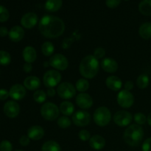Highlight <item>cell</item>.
Returning a JSON list of instances; mask_svg holds the SVG:
<instances>
[{
	"mask_svg": "<svg viewBox=\"0 0 151 151\" xmlns=\"http://www.w3.org/2000/svg\"><path fill=\"white\" fill-rule=\"evenodd\" d=\"M38 29L43 36L47 38H55L63 35L65 31V24L57 16L46 15L40 20Z\"/></svg>",
	"mask_w": 151,
	"mask_h": 151,
	"instance_id": "obj_1",
	"label": "cell"
},
{
	"mask_svg": "<svg viewBox=\"0 0 151 151\" xmlns=\"http://www.w3.org/2000/svg\"><path fill=\"white\" fill-rule=\"evenodd\" d=\"M79 71L84 78L92 79L99 72L98 60L94 55H86L80 63Z\"/></svg>",
	"mask_w": 151,
	"mask_h": 151,
	"instance_id": "obj_2",
	"label": "cell"
},
{
	"mask_svg": "<svg viewBox=\"0 0 151 151\" xmlns=\"http://www.w3.org/2000/svg\"><path fill=\"white\" fill-rule=\"evenodd\" d=\"M144 137V131L140 125L133 124L128 126L124 132L123 139L130 146L136 147L140 144Z\"/></svg>",
	"mask_w": 151,
	"mask_h": 151,
	"instance_id": "obj_3",
	"label": "cell"
},
{
	"mask_svg": "<svg viewBox=\"0 0 151 151\" xmlns=\"http://www.w3.org/2000/svg\"><path fill=\"white\" fill-rule=\"evenodd\" d=\"M94 121L96 125L100 127L106 126L111 119V113L108 108L105 106L97 108L93 115Z\"/></svg>",
	"mask_w": 151,
	"mask_h": 151,
	"instance_id": "obj_4",
	"label": "cell"
},
{
	"mask_svg": "<svg viewBox=\"0 0 151 151\" xmlns=\"http://www.w3.org/2000/svg\"><path fill=\"white\" fill-rule=\"evenodd\" d=\"M40 113L44 119L47 121H53L58 117L60 109L55 103L48 102L41 106Z\"/></svg>",
	"mask_w": 151,
	"mask_h": 151,
	"instance_id": "obj_5",
	"label": "cell"
},
{
	"mask_svg": "<svg viewBox=\"0 0 151 151\" xmlns=\"http://www.w3.org/2000/svg\"><path fill=\"white\" fill-rule=\"evenodd\" d=\"M57 93L60 98L63 100H69L76 94V88L69 82H63L59 84L57 88Z\"/></svg>",
	"mask_w": 151,
	"mask_h": 151,
	"instance_id": "obj_6",
	"label": "cell"
},
{
	"mask_svg": "<svg viewBox=\"0 0 151 151\" xmlns=\"http://www.w3.org/2000/svg\"><path fill=\"white\" fill-rule=\"evenodd\" d=\"M61 81V75L58 70H48L44 73L43 82L47 88H54Z\"/></svg>",
	"mask_w": 151,
	"mask_h": 151,
	"instance_id": "obj_7",
	"label": "cell"
},
{
	"mask_svg": "<svg viewBox=\"0 0 151 151\" xmlns=\"http://www.w3.org/2000/svg\"><path fill=\"white\" fill-rule=\"evenodd\" d=\"M50 66L56 70L64 71L69 66V61L66 56L62 54H55L50 58Z\"/></svg>",
	"mask_w": 151,
	"mask_h": 151,
	"instance_id": "obj_8",
	"label": "cell"
},
{
	"mask_svg": "<svg viewBox=\"0 0 151 151\" xmlns=\"http://www.w3.org/2000/svg\"><path fill=\"white\" fill-rule=\"evenodd\" d=\"M116 100L119 106L124 109H129L134 105V97L131 91L124 89L117 94Z\"/></svg>",
	"mask_w": 151,
	"mask_h": 151,
	"instance_id": "obj_9",
	"label": "cell"
},
{
	"mask_svg": "<svg viewBox=\"0 0 151 151\" xmlns=\"http://www.w3.org/2000/svg\"><path fill=\"white\" fill-rule=\"evenodd\" d=\"M134 116L130 112L127 111L121 110L115 113L114 116V122L116 125L120 127L129 126L132 122Z\"/></svg>",
	"mask_w": 151,
	"mask_h": 151,
	"instance_id": "obj_10",
	"label": "cell"
},
{
	"mask_svg": "<svg viewBox=\"0 0 151 151\" xmlns=\"http://www.w3.org/2000/svg\"><path fill=\"white\" fill-rule=\"evenodd\" d=\"M91 121V115L84 110L77 111L72 116V122L78 127L87 126Z\"/></svg>",
	"mask_w": 151,
	"mask_h": 151,
	"instance_id": "obj_11",
	"label": "cell"
},
{
	"mask_svg": "<svg viewBox=\"0 0 151 151\" xmlns=\"http://www.w3.org/2000/svg\"><path fill=\"white\" fill-rule=\"evenodd\" d=\"M3 111H4V114L7 117L13 119V118H16L19 114L20 106L14 100H10L4 105Z\"/></svg>",
	"mask_w": 151,
	"mask_h": 151,
	"instance_id": "obj_12",
	"label": "cell"
},
{
	"mask_svg": "<svg viewBox=\"0 0 151 151\" xmlns=\"http://www.w3.org/2000/svg\"><path fill=\"white\" fill-rule=\"evenodd\" d=\"M38 22V18L36 13L29 12L24 15L21 19V24L26 29H32Z\"/></svg>",
	"mask_w": 151,
	"mask_h": 151,
	"instance_id": "obj_13",
	"label": "cell"
},
{
	"mask_svg": "<svg viewBox=\"0 0 151 151\" xmlns=\"http://www.w3.org/2000/svg\"><path fill=\"white\" fill-rule=\"evenodd\" d=\"M27 94L26 88L21 84H15L10 87L9 90L10 97L14 100H21Z\"/></svg>",
	"mask_w": 151,
	"mask_h": 151,
	"instance_id": "obj_14",
	"label": "cell"
},
{
	"mask_svg": "<svg viewBox=\"0 0 151 151\" xmlns=\"http://www.w3.org/2000/svg\"><path fill=\"white\" fill-rule=\"evenodd\" d=\"M76 103L82 109H88L92 106L93 99L86 93H80L76 97Z\"/></svg>",
	"mask_w": 151,
	"mask_h": 151,
	"instance_id": "obj_15",
	"label": "cell"
},
{
	"mask_svg": "<svg viewBox=\"0 0 151 151\" xmlns=\"http://www.w3.org/2000/svg\"><path fill=\"white\" fill-rule=\"evenodd\" d=\"M101 67L108 73H114L118 69V63L111 58H106L101 61Z\"/></svg>",
	"mask_w": 151,
	"mask_h": 151,
	"instance_id": "obj_16",
	"label": "cell"
},
{
	"mask_svg": "<svg viewBox=\"0 0 151 151\" xmlns=\"http://www.w3.org/2000/svg\"><path fill=\"white\" fill-rule=\"evenodd\" d=\"M44 134H45V131L42 127L39 126V125H33L27 130V135L30 139L38 141L44 137Z\"/></svg>",
	"mask_w": 151,
	"mask_h": 151,
	"instance_id": "obj_17",
	"label": "cell"
},
{
	"mask_svg": "<svg viewBox=\"0 0 151 151\" xmlns=\"http://www.w3.org/2000/svg\"><path fill=\"white\" fill-rule=\"evenodd\" d=\"M8 36L13 42H19L23 39L24 36V30L22 27L16 25L10 29Z\"/></svg>",
	"mask_w": 151,
	"mask_h": 151,
	"instance_id": "obj_18",
	"label": "cell"
},
{
	"mask_svg": "<svg viewBox=\"0 0 151 151\" xmlns=\"http://www.w3.org/2000/svg\"><path fill=\"white\" fill-rule=\"evenodd\" d=\"M41 86V81L36 76H29L24 81V86L28 90L35 91L38 90Z\"/></svg>",
	"mask_w": 151,
	"mask_h": 151,
	"instance_id": "obj_19",
	"label": "cell"
},
{
	"mask_svg": "<svg viewBox=\"0 0 151 151\" xmlns=\"http://www.w3.org/2000/svg\"><path fill=\"white\" fill-rule=\"evenodd\" d=\"M89 145L95 150H100L106 146V139L100 135H94L89 139Z\"/></svg>",
	"mask_w": 151,
	"mask_h": 151,
	"instance_id": "obj_20",
	"label": "cell"
},
{
	"mask_svg": "<svg viewBox=\"0 0 151 151\" xmlns=\"http://www.w3.org/2000/svg\"><path fill=\"white\" fill-rule=\"evenodd\" d=\"M106 85L109 89L114 91H117L122 88V82L120 78L113 75V76L108 77L106 81Z\"/></svg>",
	"mask_w": 151,
	"mask_h": 151,
	"instance_id": "obj_21",
	"label": "cell"
},
{
	"mask_svg": "<svg viewBox=\"0 0 151 151\" xmlns=\"http://www.w3.org/2000/svg\"><path fill=\"white\" fill-rule=\"evenodd\" d=\"M22 56L26 63H33L37 58L36 50L32 46H27L24 49L22 52Z\"/></svg>",
	"mask_w": 151,
	"mask_h": 151,
	"instance_id": "obj_22",
	"label": "cell"
},
{
	"mask_svg": "<svg viewBox=\"0 0 151 151\" xmlns=\"http://www.w3.org/2000/svg\"><path fill=\"white\" fill-rule=\"evenodd\" d=\"M60 111L64 116H71L75 111V106L73 103L69 101H63L60 105Z\"/></svg>",
	"mask_w": 151,
	"mask_h": 151,
	"instance_id": "obj_23",
	"label": "cell"
},
{
	"mask_svg": "<svg viewBox=\"0 0 151 151\" xmlns=\"http://www.w3.org/2000/svg\"><path fill=\"white\" fill-rule=\"evenodd\" d=\"M139 34L143 39L151 38V22H145L139 29Z\"/></svg>",
	"mask_w": 151,
	"mask_h": 151,
	"instance_id": "obj_24",
	"label": "cell"
},
{
	"mask_svg": "<svg viewBox=\"0 0 151 151\" xmlns=\"http://www.w3.org/2000/svg\"><path fill=\"white\" fill-rule=\"evenodd\" d=\"M62 4V0H47L45 8L49 12H56L61 8Z\"/></svg>",
	"mask_w": 151,
	"mask_h": 151,
	"instance_id": "obj_25",
	"label": "cell"
},
{
	"mask_svg": "<svg viewBox=\"0 0 151 151\" xmlns=\"http://www.w3.org/2000/svg\"><path fill=\"white\" fill-rule=\"evenodd\" d=\"M139 10L144 16H151V0H142L139 4Z\"/></svg>",
	"mask_w": 151,
	"mask_h": 151,
	"instance_id": "obj_26",
	"label": "cell"
},
{
	"mask_svg": "<svg viewBox=\"0 0 151 151\" xmlns=\"http://www.w3.org/2000/svg\"><path fill=\"white\" fill-rule=\"evenodd\" d=\"M41 151H61V148L57 142L50 140L44 143L41 147Z\"/></svg>",
	"mask_w": 151,
	"mask_h": 151,
	"instance_id": "obj_27",
	"label": "cell"
},
{
	"mask_svg": "<svg viewBox=\"0 0 151 151\" xmlns=\"http://www.w3.org/2000/svg\"><path fill=\"white\" fill-rule=\"evenodd\" d=\"M54 51L55 47L52 43H51L50 41H46L41 46V52L44 56L49 57V56L52 55Z\"/></svg>",
	"mask_w": 151,
	"mask_h": 151,
	"instance_id": "obj_28",
	"label": "cell"
},
{
	"mask_svg": "<svg viewBox=\"0 0 151 151\" xmlns=\"http://www.w3.org/2000/svg\"><path fill=\"white\" fill-rule=\"evenodd\" d=\"M75 88L81 93H84L89 88V83L86 78H81L76 82Z\"/></svg>",
	"mask_w": 151,
	"mask_h": 151,
	"instance_id": "obj_29",
	"label": "cell"
},
{
	"mask_svg": "<svg viewBox=\"0 0 151 151\" xmlns=\"http://www.w3.org/2000/svg\"><path fill=\"white\" fill-rule=\"evenodd\" d=\"M150 83V79L147 75H140L137 80V85L140 89H145L147 88Z\"/></svg>",
	"mask_w": 151,
	"mask_h": 151,
	"instance_id": "obj_30",
	"label": "cell"
},
{
	"mask_svg": "<svg viewBox=\"0 0 151 151\" xmlns=\"http://www.w3.org/2000/svg\"><path fill=\"white\" fill-rule=\"evenodd\" d=\"M33 99L36 103H43L47 99V93L41 89H38L33 94Z\"/></svg>",
	"mask_w": 151,
	"mask_h": 151,
	"instance_id": "obj_31",
	"label": "cell"
},
{
	"mask_svg": "<svg viewBox=\"0 0 151 151\" xmlns=\"http://www.w3.org/2000/svg\"><path fill=\"white\" fill-rule=\"evenodd\" d=\"M11 62V56L10 53L4 50H0V65L7 66Z\"/></svg>",
	"mask_w": 151,
	"mask_h": 151,
	"instance_id": "obj_32",
	"label": "cell"
},
{
	"mask_svg": "<svg viewBox=\"0 0 151 151\" xmlns=\"http://www.w3.org/2000/svg\"><path fill=\"white\" fill-rule=\"evenodd\" d=\"M57 124L60 128H67L72 124L70 119L67 116H63L58 118L57 121Z\"/></svg>",
	"mask_w": 151,
	"mask_h": 151,
	"instance_id": "obj_33",
	"label": "cell"
},
{
	"mask_svg": "<svg viewBox=\"0 0 151 151\" xmlns=\"http://www.w3.org/2000/svg\"><path fill=\"white\" fill-rule=\"evenodd\" d=\"M134 119L136 123L139 125H144L147 122V116L142 113H137L134 116Z\"/></svg>",
	"mask_w": 151,
	"mask_h": 151,
	"instance_id": "obj_34",
	"label": "cell"
},
{
	"mask_svg": "<svg viewBox=\"0 0 151 151\" xmlns=\"http://www.w3.org/2000/svg\"><path fill=\"white\" fill-rule=\"evenodd\" d=\"M10 17L8 10L5 7L0 5V22H7Z\"/></svg>",
	"mask_w": 151,
	"mask_h": 151,
	"instance_id": "obj_35",
	"label": "cell"
},
{
	"mask_svg": "<svg viewBox=\"0 0 151 151\" xmlns=\"http://www.w3.org/2000/svg\"><path fill=\"white\" fill-rule=\"evenodd\" d=\"M13 150V145L11 142L7 140H3L0 143V151H12Z\"/></svg>",
	"mask_w": 151,
	"mask_h": 151,
	"instance_id": "obj_36",
	"label": "cell"
},
{
	"mask_svg": "<svg viewBox=\"0 0 151 151\" xmlns=\"http://www.w3.org/2000/svg\"><path fill=\"white\" fill-rule=\"evenodd\" d=\"M78 137L81 141L86 142L88 140L89 141L90 138H91V134H90L89 131H88L87 130H81L78 134Z\"/></svg>",
	"mask_w": 151,
	"mask_h": 151,
	"instance_id": "obj_37",
	"label": "cell"
},
{
	"mask_svg": "<svg viewBox=\"0 0 151 151\" xmlns=\"http://www.w3.org/2000/svg\"><path fill=\"white\" fill-rule=\"evenodd\" d=\"M93 55L99 60V59H102L105 57L106 55V50L103 48V47H97L94 52V55Z\"/></svg>",
	"mask_w": 151,
	"mask_h": 151,
	"instance_id": "obj_38",
	"label": "cell"
},
{
	"mask_svg": "<svg viewBox=\"0 0 151 151\" xmlns=\"http://www.w3.org/2000/svg\"><path fill=\"white\" fill-rule=\"evenodd\" d=\"M121 0H106V4L109 8H116L120 4Z\"/></svg>",
	"mask_w": 151,
	"mask_h": 151,
	"instance_id": "obj_39",
	"label": "cell"
},
{
	"mask_svg": "<svg viewBox=\"0 0 151 151\" xmlns=\"http://www.w3.org/2000/svg\"><path fill=\"white\" fill-rule=\"evenodd\" d=\"M30 142V139L28 137L27 135H22L19 139V143L23 147H26Z\"/></svg>",
	"mask_w": 151,
	"mask_h": 151,
	"instance_id": "obj_40",
	"label": "cell"
},
{
	"mask_svg": "<svg viewBox=\"0 0 151 151\" xmlns=\"http://www.w3.org/2000/svg\"><path fill=\"white\" fill-rule=\"evenodd\" d=\"M142 151H151V137L147 139L142 146Z\"/></svg>",
	"mask_w": 151,
	"mask_h": 151,
	"instance_id": "obj_41",
	"label": "cell"
},
{
	"mask_svg": "<svg viewBox=\"0 0 151 151\" xmlns=\"http://www.w3.org/2000/svg\"><path fill=\"white\" fill-rule=\"evenodd\" d=\"M8 97H10L8 91H7L6 89H4V88L0 89V100H7L8 98Z\"/></svg>",
	"mask_w": 151,
	"mask_h": 151,
	"instance_id": "obj_42",
	"label": "cell"
},
{
	"mask_svg": "<svg viewBox=\"0 0 151 151\" xmlns=\"http://www.w3.org/2000/svg\"><path fill=\"white\" fill-rule=\"evenodd\" d=\"M134 84L133 83V81H128L125 82V83L124 84V87H125V89L127 91H131L134 88Z\"/></svg>",
	"mask_w": 151,
	"mask_h": 151,
	"instance_id": "obj_43",
	"label": "cell"
},
{
	"mask_svg": "<svg viewBox=\"0 0 151 151\" xmlns=\"http://www.w3.org/2000/svg\"><path fill=\"white\" fill-rule=\"evenodd\" d=\"M23 70L24 72H26V73H29V72H32V65L29 63H25L23 65Z\"/></svg>",
	"mask_w": 151,
	"mask_h": 151,
	"instance_id": "obj_44",
	"label": "cell"
},
{
	"mask_svg": "<svg viewBox=\"0 0 151 151\" xmlns=\"http://www.w3.org/2000/svg\"><path fill=\"white\" fill-rule=\"evenodd\" d=\"M9 34V31L5 27H0V36L5 37Z\"/></svg>",
	"mask_w": 151,
	"mask_h": 151,
	"instance_id": "obj_45",
	"label": "cell"
},
{
	"mask_svg": "<svg viewBox=\"0 0 151 151\" xmlns=\"http://www.w3.org/2000/svg\"><path fill=\"white\" fill-rule=\"evenodd\" d=\"M56 91L55 90L54 88H48L47 91V95L49 96L50 97H52L55 95Z\"/></svg>",
	"mask_w": 151,
	"mask_h": 151,
	"instance_id": "obj_46",
	"label": "cell"
},
{
	"mask_svg": "<svg viewBox=\"0 0 151 151\" xmlns=\"http://www.w3.org/2000/svg\"><path fill=\"white\" fill-rule=\"evenodd\" d=\"M147 123H148V125H150V126H151V112L150 114H149L148 116H147Z\"/></svg>",
	"mask_w": 151,
	"mask_h": 151,
	"instance_id": "obj_47",
	"label": "cell"
},
{
	"mask_svg": "<svg viewBox=\"0 0 151 151\" xmlns=\"http://www.w3.org/2000/svg\"><path fill=\"white\" fill-rule=\"evenodd\" d=\"M15 151H23V150H15Z\"/></svg>",
	"mask_w": 151,
	"mask_h": 151,
	"instance_id": "obj_48",
	"label": "cell"
},
{
	"mask_svg": "<svg viewBox=\"0 0 151 151\" xmlns=\"http://www.w3.org/2000/svg\"><path fill=\"white\" fill-rule=\"evenodd\" d=\"M125 1H129V0H125Z\"/></svg>",
	"mask_w": 151,
	"mask_h": 151,
	"instance_id": "obj_49",
	"label": "cell"
}]
</instances>
